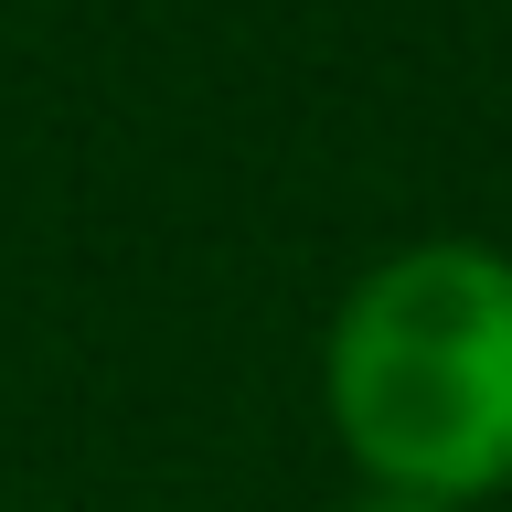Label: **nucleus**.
Listing matches in <instances>:
<instances>
[{"label": "nucleus", "mask_w": 512, "mask_h": 512, "mask_svg": "<svg viewBox=\"0 0 512 512\" xmlns=\"http://www.w3.org/2000/svg\"><path fill=\"white\" fill-rule=\"evenodd\" d=\"M374 512H438V502H374Z\"/></svg>", "instance_id": "obj_2"}, {"label": "nucleus", "mask_w": 512, "mask_h": 512, "mask_svg": "<svg viewBox=\"0 0 512 512\" xmlns=\"http://www.w3.org/2000/svg\"><path fill=\"white\" fill-rule=\"evenodd\" d=\"M331 427L395 502H480L512 480V256L406 246L331 331Z\"/></svg>", "instance_id": "obj_1"}]
</instances>
